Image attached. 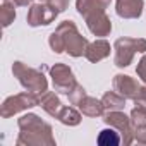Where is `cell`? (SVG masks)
Listing matches in <instances>:
<instances>
[{"mask_svg":"<svg viewBox=\"0 0 146 146\" xmlns=\"http://www.w3.org/2000/svg\"><path fill=\"white\" fill-rule=\"evenodd\" d=\"M79 110L83 112V115H88V117H102L105 113L103 102L96 100V98H91V96L83 98V102L79 103Z\"/></svg>","mask_w":146,"mask_h":146,"instance_id":"15","label":"cell"},{"mask_svg":"<svg viewBox=\"0 0 146 146\" xmlns=\"http://www.w3.org/2000/svg\"><path fill=\"white\" fill-rule=\"evenodd\" d=\"M5 4H12L16 7H28L31 5V0H4Z\"/></svg>","mask_w":146,"mask_h":146,"instance_id":"26","label":"cell"},{"mask_svg":"<svg viewBox=\"0 0 146 146\" xmlns=\"http://www.w3.org/2000/svg\"><path fill=\"white\" fill-rule=\"evenodd\" d=\"M40 105V100H38V95L36 93H31V91H24V93H19V95H14V96H9L4 100L2 103V108H0V115L4 119H9L19 112H24L28 108H33Z\"/></svg>","mask_w":146,"mask_h":146,"instance_id":"5","label":"cell"},{"mask_svg":"<svg viewBox=\"0 0 146 146\" xmlns=\"http://www.w3.org/2000/svg\"><path fill=\"white\" fill-rule=\"evenodd\" d=\"M115 57L113 62L117 67H127L134 53H144L146 52V40L144 38H119L113 45Z\"/></svg>","mask_w":146,"mask_h":146,"instance_id":"4","label":"cell"},{"mask_svg":"<svg viewBox=\"0 0 146 146\" xmlns=\"http://www.w3.org/2000/svg\"><path fill=\"white\" fill-rule=\"evenodd\" d=\"M40 2H48V0H40Z\"/></svg>","mask_w":146,"mask_h":146,"instance_id":"28","label":"cell"},{"mask_svg":"<svg viewBox=\"0 0 146 146\" xmlns=\"http://www.w3.org/2000/svg\"><path fill=\"white\" fill-rule=\"evenodd\" d=\"M120 141H122V136H120V132L113 131V127L103 129L98 136V144H102V146H115Z\"/></svg>","mask_w":146,"mask_h":146,"instance_id":"18","label":"cell"},{"mask_svg":"<svg viewBox=\"0 0 146 146\" xmlns=\"http://www.w3.org/2000/svg\"><path fill=\"white\" fill-rule=\"evenodd\" d=\"M46 4H48L52 9H55V11L60 14V12L67 11V7H69V0H48Z\"/></svg>","mask_w":146,"mask_h":146,"instance_id":"23","label":"cell"},{"mask_svg":"<svg viewBox=\"0 0 146 146\" xmlns=\"http://www.w3.org/2000/svg\"><path fill=\"white\" fill-rule=\"evenodd\" d=\"M131 122L134 125V129L137 127H146V105L143 103H136V107L131 112Z\"/></svg>","mask_w":146,"mask_h":146,"instance_id":"19","label":"cell"},{"mask_svg":"<svg viewBox=\"0 0 146 146\" xmlns=\"http://www.w3.org/2000/svg\"><path fill=\"white\" fill-rule=\"evenodd\" d=\"M17 125L21 129V134L17 137V144L26 146H40V144H55V139L52 137V127L50 124L43 122L36 113H24Z\"/></svg>","mask_w":146,"mask_h":146,"instance_id":"1","label":"cell"},{"mask_svg":"<svg viewBox=\"0 0 146 146\" xmlns=\"http://www.w3.org/2000/svg\"><path fill=\"white\" fill-rule=\"evenodd\" d=\"M143 0H115V12L122 19H137L143 14Z\"/></svg>","mask_w":146,"mask_h":146,"instance_id":"10","label":"cell"},{"mask_svg":"<svg viewBox=\"0 0 146 146\" xmlns=\"http://www.w3.org/2000/svg\"><path fill=\"white\" fill-rule=\"evenodd\" d=\"M57 16H58V12L55 9H52L48 4L40 2V4H33L29 7L26 21L31 28H38V26H46V24L53 23L57 19Z\"/></svg>","mask_w":146,"mask_h":146,"instance_id":"8","label":"cell"},{"mask_svg":"<svg viewBox=\"0 0 146 146\" xmlns=\"http://www.w3.org/2000/svg\"><path fill=\"white\" fill-rule=\"evenodd\" d=\"M112 0H76V9L83 17H88L95 12H105Z\"/></svg>","mask_w":146,"mask_h":146,"instance_id":"13","label":"cell"},{"mask_svg":"<svg viewBox=\"0 0 146 146\" xmlns=\"http://www.w3.org/2000/svg\"><path fill=\"white\" fill-rule=\"evenodd\" d=\"M67 96H69V102H70L72 105H79V103L83 102V98H86V90H84L81 84H76L74 88L67 93Z\"/></svg>","mask_w":146,"mask_h":146,"instance_id":"22","label":"cell"},{"mask_svg":"<svg viewBox=\"0 0 146 146\" xmlns=\"http://www.w3.org/2000/svg\"><path fill=\"white\" fill-rule=\"evenodd\" d=\"M57 119L62 124H65V125H78L81 122V113L74 107H62V110H60Z\"/></svg>","mask_w":146,"mask_h":146,"instance_id":"17","label":"cell"},{"mask_svg":"<svg viewBox=\"0 0 146 146\" xmlns=\"http://www.w3.org/2000/svg\"><path fill=\"white\" fill-rule=\"evenodd\" d=\"M16 19V5L12 4H5L0 7V21H2V26L4 28H9Z\"/></svg>","mask_w":146,"mask_h":146,"instance_id":"20","label":"cell"},{"mask_svg":"<svg viewBox=\"0 0 146 146\" xmlns=\"http://www.w3.org/2000/svg\"><path fill=\"white\" fill-rule=\"evenodd\" d=\"M38 100H40V107L52 117H58L60 110H62V103H60V98L53 93V91H45V93H40L38 95Z\"/></svg>","mask_w":146,"mask_h":146,"instance_id":"14","label":"cell"},{"mask_svg":"<svg viewBox=\"0 0 146 146\" xmlns=\"http://www.w3.org/2000/svg\"><path fill=\"white\" fill-rule=\"evenodd\" d=\"M48 45H50L52 52H55V53H62V52H65V43H64V38H62V35H60L57 29L50 35V38H48Z\"/></svg>","mask_w":146,"mask_h":146,"instance_id":"21","label":"cell"},{"mask_svg":"<svg viewBox=\"0 0 146 146\" xmlns=\"http://www.w3.org/2000/svg\"><path fill=\"white\" fill-rule=\"evenodd\" d=\"M110 50H112V46H110V43H108L107 40H96V41H93V43L88 45L84 57H86L90 62L96 64V62L107 58V57L110 55Z\"/></svg>","mask_w":146,"mask_h":146,"instance_id":"12","label":"cell"},{"mask_svg":"<svg viewBox=\"0 0 146 146\" xmlns=\"http://www.w3.org/2000/svg\"><path fill=\"white\" fill-rule=\"evenodd\" d=\"M103 120H105V124H108L110 127H113L120 132L124 144H131L134 141V125L131 122V117H127L122 110L107 112L103 115Z\"/></svg>","mask_w":146,"mask_h":146,"instance_id":"6","label":"cell"},{"mask_svg":"<svg viewBox=\"0 0 146 146\" xmlns=\"http://www.w3.org/2000/svg\"><path fill=\"white\" fill-rule=\"evenodd\" d=\"M86 19V24H88V29L95 35V36H108L110 31H112V23L110 19L107 17L105 12H95Z\"/></svg>","mask_w":146,"mask_h":146,"instance_id":"11","label":"cell"},{"mask_svg":"<svg viewBox=\"0 0 146 146\" xmlns=\"http://www.w3.org/2000/svg\"><path fill=\"white\" fill-rule=\"evenodd\" d=\"M50 78H52L55 91L65 93V95L78 84L74 74H72V70H70V67L65 65V64H55L53 67H50Z\"/></svg>","mask_w":146,"mask_h":146,"instance_id":"7","label":"cell"},{"mask_svg":"<svg viewBox=\"0 0 146 146\" xmlns=\"http://www.w3.org/2000/svg\"><path fill=\"white\" fill-rule=\"evenodd\" d=\"M113 90L119 95H122L125 100H136L141 86L134 78H131L127 74H117L113 78Z\"/></svg>","mask_w":146,"mask_h":146,"instance_id":"9","label":"cell"},{"mask_svg":"<svg viewBox=\"0 0 146 146\" xmlns=\"http://www.w3.org/2000/svg\"><path fill=\"white\" fill-rule=\"evenodd\" d=\"M134 102H136V103H143V105H146V86H141L139 95H137V98H136Z\"/></svg>","mask_w":146,"mask_h":146,"instance_id":"27","label":"cell"},{"mask_svg":"<svg viewBox=\"0 0 146 146\" xmlns=\"http://www.w3.org/2000/svg\"><path fill=\"white\" fill-rule=\"evenodd\" d=\"M136 74L143 79V83L146 84V55L141 57V60L137 62V67H136Z\"/></svg>","mask_w":146,"mask_h":146,"instance_id":"24","label":"cell"},{"mask_svg":"<svg viewBox=\"0 0 146 146\" xmlns=\"http://www.w3.org/2000/svg\"><path fill=\"white\" fill-rule=\"evenodd\" d=\"M103 102V107L107 112H112V110H124L125 107V98L122 95H119L115 90L113 91H107L102 98Z\"/></svg>","mask_w":146,"mask_h":146,"instance_id":"16","label":"cell"},{"mask_svg":"<svg viewBox=\"0 0 146 146\" xmlns=\"http://www.w3.org/2000/svg\"><path fill=\"white\" fill-rule=\"evenodd\" d=\"M12 72H14V76L19 79L21 86L26 91L40 95V93H45L46 88H48V81L43 76V72L38 70V69L28 67L23 62H14L12 64Z\"/></svg>","mask_w":146,"mask_h":146,"instance_id":"2","label":"cell"},{"mask_svg":"<svg viewBox=\"0 0 146 146\" xmlns=\"http://www.w3.org/2000/svg\"><path fill=\"white\" fill-rule=\"evenodd\" d=\"M57 31L62 35L64 43H65V52L70 57H83L86 53V48L90 45V41L79 35L78 26L74 24V21H64L57 26Z\"/></svg>","mask_w":146,"mask_h":146,"instance_id":"3","label":"cell"},{"mask_svg":"<svg viewBox=\"0 0 146 146\" xmlns=\"http://www.w3.org/2000/svg\"><path fill=\"white\" fill-rule=\"evenodd\" d=\"M134 139L141 144H146V127H137L134 129Z\"/></svg>","mask_w":146,"mask_h":146,"instance_id":"25","label":"cell"}]
</instances>
